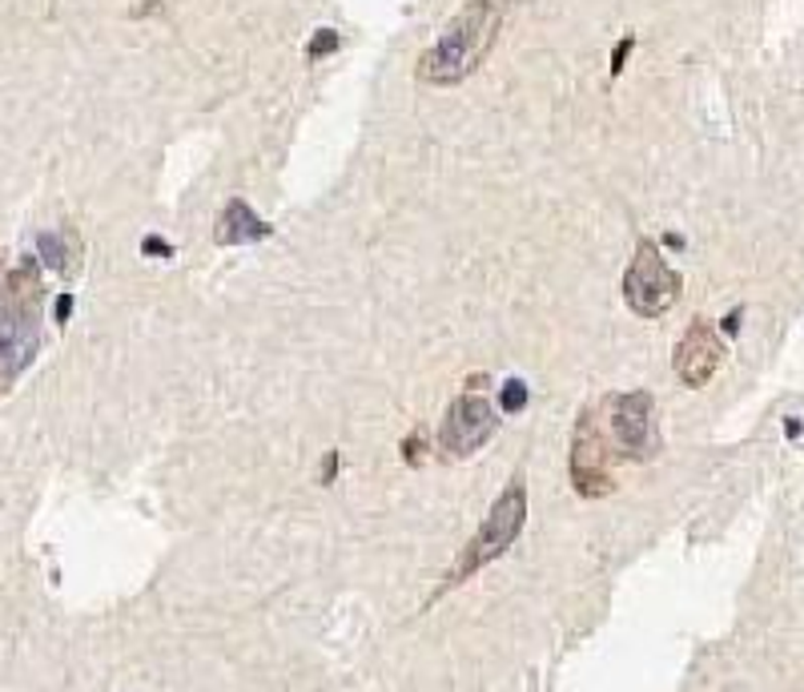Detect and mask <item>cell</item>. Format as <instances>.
<instances>
[{
	"label": "cell",
	"instance_id": "8fae6325",
	"mask_svg": "<svg viewBox=\"0 0 804 692\" xmlns=\"http://www.w3.org/2000/svg\"><path fill=\"white\" fill-rule=\"evenodd\" d=\"M40 254H45V258H49V267H65V246H61V238H49V234H45V238H40Z\"/></svg>",
	"mask_w": 804,
	"mask_h": 692
},
{
	"label": "cell",
	"instance_id": "7a4b0ae2",
	"mask_svg": "<svg viewBox=\"0 0 804 692\" xmlns=\"http://www.w3.org/2000/svg\"><path fill=\"white\" fill-rule=\"evenodd\" d=\"M503 9L491 0H471L462 4L455 21L443 28V37L419 57V81L422 85H459L487 61L491 45L499 40Z\"/></svg>",
	"mask_w": 804,
	"mask_h": 692
},
{
	"label": "cell",
	"instance_id": "8992f818",
	"mask_svg": "<svg viewBox=\"0 0 804 692\" xmlns=\"http://www.w3.org/2000/svg\"><path fill=\"white\" fill-rule=\"evenodd\" d=\"M680 274L668 267V258L659 254V246L652 238H644L635 246V258L628 262L623 274V298L640 319H659L680 302Z\"/></svg>",
	"mask_w": 804,
	"mask_h": 692
},
{
	"label": "cell",
	"instance_id": "ba28073f",
	"mask_svg": "<svg viewBox=\"0 0 804 692\" xmlns=\"http://www.w3.org/2000/svg\"><path fill=\"white\" fill-rule=\"evenodd\" d=\"M672 362H676L680 383L700 391V386L713 383V374L720 371V362H725V338H720V331H716L708 319H696L684 331V338L676 343Z\"/></svg>",
	"mask_w": 804,
	"mask_h": 692
},
{
	"label": "cell",
	"instance_id": "6da1fadb",
	"mask_svg": "<svg viewBox=\"0 0 804 692\" xmlns=\"http://www.w3.org/2000/svg\"><path fill=\"white\" fill-rule=\"evenodd\" d=\"M45 343V279L33 258L16 262L0 279V395L33 367Z\"/></svg>",
	"mask_w": 804,
	"mask_h": 692
},
{
	"label": "cell",
	"instance_id": "52a82bcc",
	"mask_svg": "<svg viewBox=\"0 0 804 692\" xmlns=\"http://www.w3.org/2000/svg\"><path fill=\"white\" fill-rule=\"evenodd\" d=\"M495 427H499V415H495L487 395L462 391L459 399L450 403L443 427H438V447L450 459H467V455H475L495 435Z\"/></svg>",
	"mask_w": 804,
	"mask_h": 692
},
{
	"label": "cell",
	"instance_id": "5b68a950",
	"mask_svg": "<svg viewBox=\"0 0 804 692\" xmlns=\"http://www.w3.org/2000/svg\"><path fill=\"white\" fill-rule=\"evenodd\" d=\"M604 423H607V440L616 452H623V459H635V464H647L659 455V415L656 399L647 391H623V395H611L604 399Z\"/></svg>",
	"mask_w": 804,
	"mask_h": 692
},
{
	"label": "cell",
	"instance_id": "7c38bea8",
	"mask_svg": "<svg viewBox=\"0 0 804 692\" xmlns=\"http://www.w3.org/2000/svg\"><path fill=\"white\" fill-rule=\"evenodd\" d=\"M632 45H635L632 37H623L620 45H616V53H611V77H620V69H623V61H628V53H632Z\"/></svg>",
	"mask_w": 804,
	"mask_h": 692
},
{
	"label": "cell",
	"instance_id": "30bf717a",
	"mask_svg": "<svg viewBox=\"0 0 804 692\" xmlns=\"http://www.w3.org/2000/svg\"><path fill=\"white\" fill-rule=\"evenodd\" d=\"M338 45H343V37H338V33H334V28H322V33H314V40H310V45H306V57H310V61H318V57L334 53V49H338Z\"/></svg>",
	"mask_w": 804,
	"mask_h": 692
},
{
	"label": "cell",
	"instance_id": "9c48e42d",
	"mask_svg": "<svg viewBox=\"0 0 804 692\" xmlns=\"http://www.w3.org/2000/svg\"><path fill=\"white\" fill-rule=\"evenodd\" d=\"M258 238H270V222H262L246 201L234 198L222 210V218H218V242L234 246V242H258Z\"/></svg>",
	"mask_w": 804,
	"mask_h": 692
},
{
	"label": "cell",
	"instance_id": "277c9868",
	"mask_svg": "<svg viewBox=\"0 0 804 692\" xmlns=\"http://www.w3.org/2000/svg\"><path fill=\"white\" fill-rule=\"evenodd\" d=\"M567 467H571V487L583 499H604V495H611L616 480H611V440H607L604 403L580 411L576 431H571V459H567Z\"/></svg>",
	"mask_w": 804,
	"mask_h": 692
},
{
	"label": "cell",
	"instance_id": "4fadbf2b",
	"mask_svg": "<svg viewBox=\"0 0 804 692\" xmlns=\"http://www.w3.org/2000/svg\"><path fill=\"white\" fill-rule=\"evenodd\" d=\"M523 399H528V395H523V383H507V411H519Z\"/></svg>",
	"mask_w": 804,
	"mask_h": 692
},
{
	"label": "cell",
	"instance_id": "3957f363",
	"mask_svg": "<svg viewBox=\"0 0 804 692\" xmlns=\"http://www.w3.org/2000/svg\"><path fill=\"white\" fill-rule=\"evenodd\" d=\"M523 523H528V480H523V471H515L511 483H507V487L499 492V499L491 504L487 519L479 523V532L467 540V547L459 552V559L450 564L447 580H443V592L459 588L462 580H471L479 568H487L491 559H499L503 552L519 540Z\"/></svg>",
	"mask_w": 804,
	"mask_h": 692
},
{
	"label": "cell",
	"instance_id": "5bb4252c",
	"mask_svg": "<svg viewBox=\"0 0 804 692\" xmlns=\"http://www.w3.org/2000/svg\"><path fill=\"white\" fill-rule=\"evenodd\" d=\"M146 250H149V254H170V246H165L161 238H149V242H146Z\"/></svg>",
	"mask_w": 804,
	"mask_h": 692
}]
</instances>
